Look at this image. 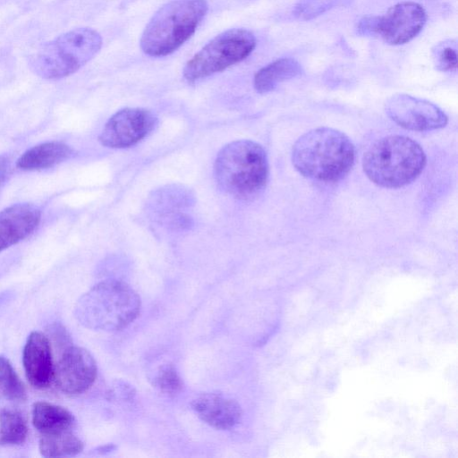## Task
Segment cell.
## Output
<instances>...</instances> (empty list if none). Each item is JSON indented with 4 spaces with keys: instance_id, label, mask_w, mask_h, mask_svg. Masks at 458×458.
Segmentation results:
<instances>
[{
    "instance_id": "1",
    "label": "cell",
    "mask_w": 458,
    "mask_h": 458,
    "mask_svg": "<svg viewBox=\"0 0 458 458\" xmlns=\"http://www.w3.org/2000/svg\"><path fill=\"white\" fill-rule=\"evenodd\" d=\"M354 146L340 131L320 127L301 136L292 150L294 167L302 175L335 182L346 175L354 163Z\"/></svg>"
},
{
    "instance_id": "2",
    "label": "cell",
    "mask_w": 458,
    "mask_h": 458,
    "mask_svg": "<svg viewBox=\"0 0 458 458\" xmlns=\"http://www.w3.org/2000/svg\"><path fill=\"white\" fill-rule=\"evenodd\" d=\"M269 174L268 159L259 143L249 140L224 146L214 164L219 188L235 199L250 200L265 189Z\"/></svg>"
},
{
    "instance_id": "3",
    "label": "cell",
    "mask_w": 458,
    "mask_h": 458,
    "mask_svg": "<svg viewBox=\"0 0 458 458\" xmlns=\"http://www.w3.org/2000/svg\"><path fill=\"white\" fill-rule=\"evenodd\" d=\"M138 293L119 280H105L94 285L78 301L77 319L86 327L114 332L127 327L139 316Z\"/></svg>"
},
{
    "instance_id": "4",
    "label": "cell",
    "mask_w": 458,
    "mask_h": 458,
    "mask_svg": "<svg viewBox=\"0 0 458 458\" xmlns=\"http://www.w3.org/2000/svg\"><path fill=\"white\" fill-rule=\"evenodd\" d=\"M426 155L416 141L401 135L384 137L365 153L362 166L368 178L385 188H400L423 171Z\"/></svg>"
},
{
    "instance_id": "5",
    "label": "cell",
    "mask_w": 458,
    "mask_h": 458,
    "mask_svg": "<svg viewBox=\"0 0 458 458\" xmlns=\"http://www.w3.org/2000/svg\"><path fill=\"white\" fill-rule=\"evenodd\" d=\"M207 11L206 0H174L164 4L142 33V51L154 57L172 54L193 35Z\"/></svg>"
},
{
    "instance_id": "6",
    "label": "cell",
    "mask_w": 458,
    "mask_h": 458,
    "mask_svg": "<svg viewBox=\"0 0 458 458\" xmlns=\"http://www.w3.org/2000/svg\"><path fill=\"white\" fill-rule=\"evenodd\" d=\"M101 47L102 38L98 31L75 29L44 44L32 57L31 67L41 78L62 79L85 65Z\"/></svg>"
},
{
    "instance_id": "7",
    "label": "cell",
    "mask_w": 458,
    "mask_h": 458,
    "mask_svg": "<svg viewBox=\"0 0 458 458\" xmlns=\"http://www.w3.org/2000/svg\"><path fill=\"white\" fill-rule=\"evenodd\" d=\"M256 38L244 29L222 32L196 53L185 64L183 77L189 82L220 72L246 57L254 50Z\"/></svg>"
},
{
    "instance_id": "8",
    "label": "cell",
    "mask_w": 458,
    "mask_h": 458,
    "mask_svg": "<svg viewBox=\"0 0 458 458\" xmlns=\"http://www.w3.org/2000/svg\"><path fill=\"white\" fill-rule=\"evenodd\" d=\"M427 21L424 8L414 2L396 4L382 16H369L360 21L358 32L378 35L390 45H403L413 39Z\"/></svg>"
},
{
    "instance_id": "9",
    "label": "cell",
    "mask_w": 458,
    "mask_h": 458,
    "mask_svg": "<svg viewBox=\"0 0 458 458\" xmlns=\"http://www.w3.org/2000/svg\"><path fill=\"white\" fill-rule=\"evenodd\" d=\"M157 123V116L149 110L126 107L119 110L109 118L98 137V140L107 148H129L137 144L150 133Z\"/></svg>"
},
{
    "instance_id": "10",
    "label": "cell",
    "mask_w": 458,
    "mask_h": 458,
    "mask_svg": "<svg viewBox=\"0 0 458 458\" xmlns=\"http://www.w3.org/2000/svg\"><path fill=\"white\" fill-rule=\"evenodd\" d=\"M97 373L93 356L86 349L70 344L62 350L55 365L54 382L62 393L78 395L91 387Z\"/></svg>"
},
{
    "instance_id": "11",
    "label": "cell",
    "mask_w": 458,
    "mask_h": 458,
    "mask_svg": "<svg viewBox=\"0 0 458 458\" xmlns=\"http://www.w3.org/2000/svg\"><path fill=\"white\" fill-rule=\"evenodd\" d=\"M386 112L395 123L411 131L440 129L448 121L446 114L435 104L406 94L390 98Z\"/></svg>"
},
{
    "instance_id": "12",
    "label": "cell",
    "mask_w": 458,
    "mask_h": 458,
    "mask_svg": "<svg viewBox=\"0 0 458 458\" xmlns=\"http://www.w3.org/2000/svg\"><path fill=\"white\" fill-rule=\"evenodd\" d=\"M22 362L26 377L36 388H47L54 381L55 364L51 345L44 334L34 331L25 344Z\"/></svg>"
},
{
    "instance_id": "13",
    "label": "cell",
    "mask_w": 458,
    "mask_h": 458,
    "mask_svg": "<svg viewBox=\"0 0 458 458\" xmlns=\"http://www.w3.org/2000/svg\"><path fill=\"white\" fill-rule=\"evenodd\" d=\"M191 408L202 421L221 430L234 428L242 418L240 404L222 394H202L192 400Z\"/></svg>"
},
{
    "instance_id": "14",
    "label": "cell",
    "mask_w": 458,
    "mask_h": 458,
    "mask_svg": "<svg viewBox=\"0 0 458 458\" xmlns=\"http://www.w3.org/2000/svg\"><path fill=\"white\" fill-rule=\"evenodd\" d=\"M40 210L29 203L12 205L0 211V251L28 237L38 225Z\"/></svg>"
},
{
    "instance_id": "15",
    "label": "cell",
    "mask_w": 458,
    "mask_h": 458,
    "mask_svg": "<svg viewBox=\"0 0 458 458\" xmlns=\"http://www.w3.org/2000/svg\"><path fill=\"white\" fill-rule=\"evenodd\" d=\"M73 154L70 146L60 141L38 144L25 151L17 160V166L22 170H40L58 165Z\"/></svg>"
},
{
    "instance_id": "16",
    "label": "cell",
    "mask_w": 458,
    "mask_h": 458,
    "mask_svg": "<svg viewBox=\"0 0 458 458\" xmlns=\"http://www.w3.org/2000/svg\"><path fill=\"white\" fill-rule=\"evenodd\" d=\"M32 423L40 434H52L72 429L75 419L67 409L40 401L33 404Z\"/></svg>"
},
{
    "instance_id": "17",
    "label": "cell",
    "mask_w": 458,
    "mask_h": 458,
    "mask_svg": "<svg viewBox=\"0 0 458 458\" xmlns=\"http://www.w3.org/2000/svg\"><path fill=\"white\" fill-rule=\"evenodd\" d=\"M301 72V66L295 59L280 58L258 71L253 85L258 92L267 93L275 89L281 82L300 75Z\"/></svg>"
},
{
    "instance_id": "18",
    "label": "cell",
    "mask_w": 458,
    "mask_h": 458,
    "mask_svg": "<svg viewBox=\"0 0 458 458\" xmlns=\"http://www.w3.org/2000/svg\"><path fill=\"white\" fill-rule=\"evenodd\" d=\"M39 452L44 457L73 456L83 450L82 441L72 429L52 434H41Z\"/></svg>"
},
{
    "instance_id": "19",
    "label": "cell",
    "mask_w": 458,
    "mask_h": 458,
    "mask_svg": "<svg viewBox=\"0 0 458 458\" xmlns=\"http://www.w3.org/2000/svg\"><path fill=\"white\" fill-rule=\"evenodd\" d=\"M28 432L27 421L20 411H0V445H20L26 441Z\"/></svg>"
},
{
    "instance_id": "20",
    "label": "cell",
    "mask_w": 458,
    "mask_h": 458,
    "mask_svg": "<svg viewBox=\"0 0 458 458\" xmlns=\"http://www.w3.org/2000/svg\"><path fill=\"white\" fill-rule=\"evenodd\" d=\"M27 398L25 386L12 364L0 355V401L24 402Z\"/></svg>"
},
{
    "instance_id": "21",
    "label": "cell",
    "mask_w": 458,
    "mask_h": 458,
    "mask_svg": "<svg viewBox=\"0 0 458 458\" xmlns=\"http://www.w3.org/2000/svg\"><path fill=\"white\" fill-rule=\"evenodd\" d=\"M153 385L159 391L174 394L179 393L183 387V382L177 369L172 364L161 366L154 376Z\"/></svg>"
},
{
    "instance_id": "22",
    "label": "cell",
    "mask_w": 458,
    "mask_h": 458,
    "mask_svg": "<svg viewBox=\"0 0 458 458\" xmlns=\"http://www.w3.org/2000/svg\"><path fill=\"white\" fill-rule=\"evenodd\" d=\"M436 64L441 71H454L457 67V53L454 44H441L436 50Z\"/></svg>"
},
{
    "instance_id": "23",
    "label": "cell",
    "mask_w": 458,
    "mask_h": 458,
    "mask_svg": "<svg viewBox=\"0 0 458 458\" xmlns=\"http://www.w3.org/2000/svg\"><path fill=\"white\" fill-rule=\"evenodd\" d=\"M9 168L8 160L4 157H0V188L7 178Z\"/></svg>"
}]
</instances>
